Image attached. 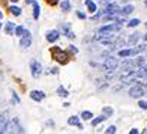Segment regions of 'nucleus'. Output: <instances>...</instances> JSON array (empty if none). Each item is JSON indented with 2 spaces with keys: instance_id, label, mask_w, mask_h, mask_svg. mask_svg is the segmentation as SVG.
<instances>
[{
  "instance_id": "obj_1",
  "label": "nucleus",
  "mask_w": 147,
  "mask_h": 134,
  "mask_svg": "<svg viewBox=\"0 0 147 134\" xmlns=\"http://www.w3.org/2000/svg\"><path fill=\"white\" fill-rule=\"evenodd\" d=\"M53 57H54L59 63H66L69 60V56H68V53L66 51H62L60 48H53Z\"/></svg>"
},
{
  "instance_id": "obj_2",
  "label": "nucleus",
  "mask_w": 147,
  "mask_h": 134,
  "mask_svg": "<svg viewBox=\"0 0 147 134\" xmlns=\"http://www.w3.org/2000/svg\"><path fill=\"white\" fill-rule=\"evenodd\" d=\"M117 66H119V62H117V59L116 57H107L105 59V63H104V69H107L108 72H114L117 69Z\"/></svg>"
},
{
  "instance_id": "obj_3",
  "label": "nucleus",
  "mask_w": 147,
  "mask_h": 134,
  "mask_svg": "<svg viewBox=\"0 0 147 134\" xmlns=\"http://www.w3.org/2000/svg\"><path fill=\"white\" fill-rule=\"evenodd\" d=\"M144 93H146L144 86H141V84H135L134 88H131V90H129V97H131V98H141Z\"/></svg>"
},
{
  "instance_id": "obj_4",
  "label": "nucleus",
  "mask_w": 147,
  "mask_h": 134,
  "mask_svg": "<svg viewBox=\"0 0 147 134\" xmlns=\"http://www.w3.org/2000/svg\"><path fill=\"white\" fill-rule=\"evenodd\" d=\"M30 68H32V76L33 77H38L39 74L42 72V65L38 62V60H32V63H30Z\"/></svg>"
},
{
  "instance_id": "obj_5",
  "label": "nucleus",
  "mask_w": 147,
  "mask_h": 134,
  "mask_svg": "<svg viewBox=\"0 0 147 134\" xmlns=\"http://www.w3.org/2000/svg\"><path fill=\"white\" fill-rule=\"evenodd\" d=\"M104 14H120V8H119V5L111 3V2H110V5H107V8L104 9Z\"/></svg>"
},
{
  "instance_id": "obj_6",
  "label": "nucleus",
  "mask_w": 147,
  "mask_h": 134,
  "mask_svg": "<svg viewBox=\"0 0 147 134\" xmlns=\"http://www.w3.org/2000/svg\"><path fill=\"white\" fill-rule=\"evenodd\" d=\"M120 30V24H107L104 27L99 29V33H104V32H119Z\"/></svg>"
},
{
  "instance_id": "obj_7",
  "label": "nucleus",
  "mask_w": 147,
  "mask_h": 134,
  "mask_svg": "<svg viewBox=\"0 0 147 134\" xmlns=\"http://www.w3.org/2000/svg\"><path fill=\"white\" fill-rule=\"evenodd\" d=\"M30 98L35 99V101H42V99L45 98V93L42 90H32L30 92Z\"/></svg>"
},
{
  "instance_id": "obj_8",
  "label": "nucleus",
  "mask_w": 147,
  "mask_h": 134,
  "mask_svg": "<svg viewBox=\"0 0 147 134\" xmlns=\"http://www.w3.org/2000/svg\"><path fill=\"white\" fill-rule=\"evenodd\" d=\"M137 53H138L137 48H128V50H120V51H119V56H120V57H129V56L137 54Z\"/></svg>"
},
{
  "instance_id": "obj_9",
  "label": "nucleus",
  "mask_w": 147,
  "mask_h": 134,
  "mask_svg": "<svg viewBox=\"0 0 147 134\" xmlns=\"http://www.w3.org/2000/svg\"><path fill=\"white\" fill-rule=\"evenodd\" d=\"M59 36H60V33L57 30H50L48 33H47V41L48 42H56L59 39Z\"/></svg>"
},
{
  "instance_id": "obj_10",
  "label": "nucleus",
  "mask_w": 147,
  "mask_h": 134,
  "mask_svg": "<svg viewBox=\"0 0 147 134\" xmlns=\"http://www.w3.org/2000/svg\"><path fill=\"white\" fill-rule=\"evenodd\" d=\"M11 131H15V133H24L23 130V127L18 124V119H12V122H11Z\"/></svg>"
},
{
  "instance_id": "obj_11",
  "label": "nucleus",
  "mask_w": 147,
  "mask_h": 134,
  "mask_svg": "<svg viewBox=\"0 0 147 134\" xmlns=\"http://www.w3.org/2000/svg\"><path fill=\"white\" fill-rule=\"evenodd\" d=\"M32 5H33V18L38 20L39 15H41V6L38 5V2H33Z\"/></svg>"
},
{
  "instance_id": "obj_12",
  "label": "nucleus",
  "mask_w": 147,
  "mask_h": 134,
  "mask_svg": "<svg viewBox=\"0 0 147 134\" xmlns=\"http://www.w3.org/2000/svg\"><path fill=\"white\" fill-rule=\"evenodd\" d=\"M62 30H63V33H65V36H68V38H75V35H74V33L71 32V26L69 24H63L62 26Z\"/></svg>"
},
{
  "instance_id": "obj_13",
  "label": "nucleus",
  "mask_w": 147,
  "mask_h": 134,
  "mask_svg": "<svg viewBox=\"0 0 147 134\" xmlns=\"http://www.w3.org/2000/svg\"><path fill=\"white\" fill-rule=\"evenodd\" d=\"M68 124H69V125H74V127H78V128H83V125L80 124L78 116H71V118L68 119Z\"/></svg>"
},
{
  "instance_id": "obj_14",
  "label": "nucleus",
  "mask_w": 147,
  "mask_h": 134,
  "mask_svg": "<svg viewBox=\"0 0 147 134\" xmlns=\"http://www.w3.org/2000/svg\"><path fill=\"white\" fill-rule=\"evenodd\" d=\"M30 44H32L30 35H24L23 39H21V47H23V48H27V47H30Z\"/></svg>"
},
{
  "instance_id": "obj_15",
  "label": "nucleus",
  "mask_w": 147,
  "mask_h": 134,
  "mask_svg": "<svg viewBox=\"0 0 147 134\" xmlns=\"http://www.w3.org/2000/svg\"><path fill=\"white\" fill-rule=\"evenodd\" d=\"M134 9H135V8H134V5H126L125 8L120 11V15H129Z\"/></svg>"
},
{
  "instance_id": "obj_16",
  "label": "nucleus",
  "mask_w": 147,
  "mask_h": 134,
  "mask_svg": "<svg viewBox=\"0 0 147 134\" xmlns=\"http://www.w3.org/2000/svg\"><path fill=\"white\" fill-rule=\"evenodd\" d=\"M9 12H11L12 15L18 17V15H21V8H18V6H15V5H12V6H9Z\"/></svg>"
},
{
  "instance_id": "obj_17",
  "label": "nucleus",
  "mask_w": 147,
  "mask_h": 134,
  "mask_svg": "<svg viewBox=\"0 0 147 134\" xmlns=\"http://www.w3.org/2000/svg\"><path fill=\"white\" fill-rule=\"evenodd\" d=\"M5 32L8 33V35H14V32H15V26L14 23H6V27H5Z\"/></svg>"
},
{
  "instance_id": "obj_18",
  "label": "nucleus",
  "mask_w": 147,
  "mask_h": 134,
  "mask_svg": "<svg viewBox=\"0 0 147 134\" xmlns=\"http://www.w3.org/2000/svg\"><path fill=\"white\" fill-rule=\"evenodd\" d=\"M84 3H86V6L89 8L90 12H95V11H96V3H93L92 0H84Z\"/></svg>"
},
{
  "instance_id": "obj_19",
  "label": "nucleus",
  "mask_w": 147,
  "mask_h": 134,
  "mask_svg": "<svg viewBox=\"0 0 147 134\" xmlns=\"http://www.w3.org/2000/svg\"><path fill=\"white\" fill-rule=\"evenodd\" d=\"M138 38H140L138 33H134V35H131V36H129V39H128L129 45H135V44H137V41H138Z\"/></svg>"
},
{
  "instance_id": "obj_20",
  "label": "nucleus",
  "mask_w": 147,
  "mask_h": 134,
  "mask_svg": "<svg viewBox=\"0 0 147 134\" xmlns=\"http://www.w3.org/2000/svg\"><path fill=\"white\" fill-rule=\"evenodd\" d=\"M105 119H107V116L102 115V116H99V118H96V119H93V120H92V125H93V127H98L101 122H104Z\"/></svg>"
},
{
  "instance_id": "obj_21",
  "label": "nucleus",
  "mask_w": 147,
  "mask_h": 134,
  "mask_svg": "<svg viewBox=\"0 0 147 134\" xmlns=\"http://www.w3.org/2000/svg\"><path fill=\"white\" fill-rule=\"evenodd\" d=\"M57 95H59V97H63V98H66V97L69 95V93H68V90H66L65 88H62V86H60V88H57Z\"/></svg>"
},
{
  "instance_id": "obj_22",
  "label": "nucleus",
  "mask_w": 147,
  "mask_h": 134,
  "mask_svg": "<svg viewBox=\"0 0 147 134\" xmlns=\"http://www.w3.org/2000/svg\"><path fill=\"white\" fill-rule=\"evenodd\" d=\"M81 118H83L84 120H90V119L93 118V115H92V112H86V110H84V112L81 113Z\"/></svg>"
},
{
  "instance_id": "obj_23",
  "label": "nucleus",
  "mask_w": 147,
  "mask_h": 134,
  "mask_svg": "<svg viewBox=\"0 0 147 134\" xmlns=\"http://www.w3.org/2000/svg\"><path fill=\"white\" fill-rule=\"evenodd\" d=\"M60 6H62L63 11H69V9H71V3L68 2V0H63V2L60 3Z\"/></svg>"
},
{
  "instance_id": "obj_24",
  "label": "nucleus",
  "mask_w": 147,
  "mask_h": 134,
  "mask_svg": "<svg viewBox=\"0 0 147 134\" xmlns=\"http://www.w3.org/2000/svg\"><path fill=\"white\" fill-rule=\"evenodd\" d=\"M24 27H23V26H18V27H15V35L17 36H23L24 35Z\"/></svg>"
},
{
  "instance_id": "obj_25",
  "label": "nucleus",
  "mask_w": 147,
  "mask_h": 134,
  "mask_svg": "<svg viewBox=\"0 0 147 134\" xmlns=\"http://www.w3.org/2000/svg\"><path fill=\"white\" fill-rule=\"evenodd\" d=\"M138 24H140V20H138V18H134V20H131V21L128 23L129 27H137Z\"/></svg>"
},
{
  "instance_id": "obj_26",
  "label": "nucleus",
  "mask_w": 147,
  "mask_h": 134,
  "mask_svg": "<svg viewBox=\"0 0 147 134\" xmlns=\"http://www.w3.org/2000/svg\"><path fill=\"white\" fill-rule=\"evenodd\" d=\"M102 112H104V115H105V116H107V115H108V116L113 115V109H111V107H104Z\"/></svg>"
},
{
  "instance_id": "obj_27",
  "label": "nucleus",
  "mask_w": 147,
  "mask_h": 134,
  "mask_svg": "<svg viewBox=\"0 0 147 134\" xmlns=\"http://www.w3.org/2000/svg\"><path fill=\"white\" fill-rule=\"evenodd\" d=\"M105 133H107V134H114V133H116V127H114V125L108 127V128L105 130Z\"/></svg>"
},
{
  "instance_id": "obj_28",
  "label": "nucleus",
  "mask_w": 147,
  "mask_h": 134,
  "mask_svg": "<svg viewBox=\"0 0 147 134\" xmlns=\"http://www.w3.org/2000/svg\"><path fill=\"white\" fill-rule=\"evenodd\" d=\"M138 105L141 107V109H144V110H147V101H140L138 103Z\"/></svg>"
},
{
  "instance_id": "obj_29",
  "label": "nucleus",
  "mask_w": 147,
  "mask_h": 134,
  "mask_svg": "<svg viewBox=\"0 0 147 134\" xmlns=\"http://www.w3.org/2000/svg\"><path fill=\"white\" fill-rule=\"evenodd\" d=\"M78 18H81V20H86V14H83V12H78Z\"/></svg>"
},
{
  "instance_id": "obj_30",
  "label": "nucleus",
  "mask_w": 147,
  "mask_h": 134,
  "mask_svg": "<svg viewBox=\"0 0 147 134\" xmlns=\"http://www.w3.org/2000/svg\"><path fill=\"white\" fill-rule=\"evenodd\" d=\"M12 98H14V101H15V103H18V101H20V98H18L17 93H12Z\"/></svg>"
},
{
  "instance_id": "obj_31",
  "label": "nucleus",
  "mask_w": 147,
  "mask_h": 134,
  "mask_svg": "<svg viewBox=\"0 0 147 134\" xmlns=\"http://www.w3.org/2000/svg\"><path fill=\"white\" fill-rule=\"evenodd\" d=\"M69 48H71V51H74V53H78V48H77V47H74V45H71Z\"/></svg>"
},
{
  "instance_id": "obj_32",
  "label": "nucleus",
  "mask_w": 147,
  "mask_h": 134,
  "mask_svg": "<svg viewBox=\"0 0 147 134\" xmlns=\"http://www.w3.org/2000/svg\"><path fill=\"white\" fill-rule=\"evenodd\" d=\"M129 133H131V134H137V133H138V130H137V128H134V130H131Z\"/></svg>"
},
{
  "instance_id": "obj_33",
  "label": "nucleus",
  "mask_w": 147,
  "mask_h": 134,
  "mask_svg": "<svg viewBox=\"0 0 147 134\" xmlns=\"http://www.w3.org/2000/svg\"><path fill=\"white\" fill-rule=\"evenodd\" d=\"M50 3H51V5H56V3H57V0H50Z\"/></svg>"
},
{
  "instance_id": "obj_34",
  "label": "nucleus",
  "mask_w": 147,
  "mask_h": 134,
  "mask_svg": "<svg viewBox=\"0 0 147 134\" xmlns=\"http://www.w3.org/2000/svg\"><path fill=\"white\" fill-rule=\"evenodd\" d=\"M35 0H26V3H33Z\"/></svg>"
},
{
  "instance_id": "obj_35",
  "label": "nucleus",
  "mask_w": 147,
  "mask_h": 134,
  "mask_svg": "<svg viewBox=\"0 0 147 134\" xmlns=\"http://www.w3.org/2000/svg\"><path fill=\"white\" fill-rule=\"evenodd\" d=\"M143 39H144V41H147V33H146V35L143 36Z\"/></svg>"
},
{
  "instance_id": "obj_36",
  "label": "nucleus",
  "mask_w": 147,
  "mask_h": 134,
  "mask_svg": "<svg viewBox=\"0 0 147 134\" xmlns=\"http://www.w3.org/2000/svg\"><path fill=\"white\" fill-rule=\"evenodd\" d=\"M3 18V14H2V11H0V20H2Z\"/></svg>"
},
{
  "instance_id": "obj_37",
  "label": "nucleus",
  "mask_w": 147,
  "mask_h": 134,
  "mask_svg": "<svg viewBox=\"0 0 147 134\" xmlns=\"http://www.w3.org/2000/svg\"><path fill=\"white\" fill-rule=\"evenodd\" d=\"M3 118H5V115H0V120H2Z\"/></svg>"
},
{
  "instance_id": "obj_38",
  "label": "nucleus",
  "mask_w": 147,
  "mask_h": 134,
  "mask_svg": "<svg viewBox=\"0 0 147 134\" xmlns=\"http://www.w3.org/2000/svg\"><path fill=\"white\" fill-rule=\"evenodd\" d=\"M11 2H14V3H15V2H18V0H11Z\"/></svg>"
},
{
  "instance_id": "obj_39",
  "label": "nucleus",
  "mask_w": 147,
  "mask_h": 134,
  "mask_svg": "<svg viewBox=\"0 0 147 134\" xmlns=\"http://www.w3.org/2000/svg\"><path fill=\"white\" fill-rule=\"evenodd\" d=\"M0 29H2V21H0Z\"/></svg>"
},
{
  "instance_id": "obj_40",
  "label": "nucleus",
  "mask_w": 147,
  "mask_h": 134,
  "mask_svg": "<svg viewBox=\"0 0 147 134\" xmlns=\"http://www.w3.org/2000/svg\"><path fill=\"white\" fill-rule=\"evenodd\" d=\"M146 6H147V0H146Z\"/></svg>"
},
{
  "instance_id": "obj_41",
  "label": "nucleus",
  "mask_w": 147,
  "mask_h": 134,
  "mask_svg": "<svg viewBox=\"0 0 147 134\" xmlns=\"http://www.w3.org/2000/svg\"><path fill=\"white\" fill-rule=\"evenodd\" d=\"M146 27H147V23H146Z\"/></svg>"
}]
</instances>
